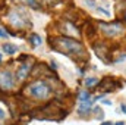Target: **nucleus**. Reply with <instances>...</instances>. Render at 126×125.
Here are the masks:
<instances>
[{"instance_id": "1", "label": "nucleus", "mask_w": 126, "mask_h": 125, "mask_svg": "<svg viewBox=\"0 0 126 125\" xmlns=\"http://www.w3.org/2000/svg\"><path fill=\"white\" fill-rule=\"evenodd\" d=\"M50 46L59 52L63 53H67V55H73V56H84L85 55V50H84V46L76 41V40H72V38H67V37H59V38H54L53 43H50Z\"/></svg>"}, {"instance_id": "2", "label": "nucleus", "mask_w": 126, "mask_h": 125, "mask_svg": "<svg viewBox=\"0 0 126 125\" xmlns=\"http://www.w3.org/2000/svg\"><path fill=\"white\" fill-rule=\"evenodd\" d=\"M51 93V88L47 85L46 81L43 80H38V81H34L32 84H30L27 87V94L31 96L34 99H38V100H44L47 99Z\"/></svg>"}, {"instance_id": "3", "label": "nucleus", "mask_w": 126, "mask_h": 125, "mask_svg": "<svg viewBox=\"0 0 126 125\" xmlns=\"http://www.w3.org/2000/svg\"><path fill=\"white\" fill-rule=\"evenodd\" d=\"M100 28L101 31L104 32L107 37H116L119 35L120 32L123 31V25L119 24V22H113V24H100Z\"/></svg>"}, {"instance_id": "4", "label": "nucleus", "mask_w": 126, "mask_h": 125, "mask_svg": "<svg viewBox=\"0 0 126 125\" xmlns=\"http://www.w3.org/2000/svg\"><path fill=\"white\" fill-rule=\"evenodd\" d=\"M13 83H15L13 75L9 71H4V72L0 74V85H1L3 90H10L13 87Z\"/></svg>"}, {"instance_id": "5", "label": "nucleus", "mask_w": 126, "mask_h": 125, "mask_svg": "<svg viewBox=\"0 0 126 125\" xmlns=\"http://www.w3.org/2000/svg\"><path fill=\"white\" fill-rule=\"evenodd\" d=\"M30 69H31V65H28V63H24V65H21V66L18 68V71H16V78H18L19 81H24V80L28 77V74H30Z\"/></svg>"}, {"instance_id": "6", "label": "nucleus", "mask_w": 126, "mask_h": 125, "mask_svg": "<svg viewBox=\"0 0 126 125\" xmlns=\"http://www.w3.org/2000/svg\"><path fill=\"white\" fill-rule=\"evenodd\" d=\"M91 104H93V102H90V100H85V102H81V106H79V109H78V112H79L81 115H84L85 112H88V110H90V107H91Z\"/></svg>"}, {"instance_id": "7", "label": "nucleus", "mask_w": 126, "mask_h": 125, "mask_svg": "<svg viewBox=\"0 0 126 125\" xmlns=\"http://www.w3.org/2000/svg\"><path fill=\"white\" fill-rule=\"evenodd\" d=\"M3 50H4V53H7V55H13V53H16L18 49H16V46L6 43V44H3Z\"/></svg>"}, {"instance_id": "8", "label": "nucleus", "mask_w": 126, "mask_h": 125, "mask_svg": "<svg viewBox=\"0 0 126 125\" xmlns=\"http://www.w3.org/2000/svg\"><path fill=\"white\" fill-rule=\"evenodd\" d=\"M30 40H31V44L34 46V47H37V46H40V44H41V37H40V35H37V34H31Z\"/></svg>"}, {"instance_id": "9", "label": "nucleus", "mask_w": 126, "mask_h": 125, "mask_svg": "<svg viewBox=\"0 0 126 125\" xmlns=\"http://www.w3.org/2000/svg\"><path fill=\"white\" fill-rule=\"evenodd\" d=\"M85 84H87V87H93L95 84H98V78H87Z\"/></svg>"}, {"instance_id": "10", "label": "nucleus", "mask_w": 126, "mask_h": 125, "mask_svg": "<svg viewBox=\"0 0 126 125\" xmlns=\"http://www.w3.org/2000/svg\"><path fill=\"white\" fill-rule=\"evenodd\" d=\"M25 3L30 4L31 7H34V9H40V7H38V3H37L35 0H25Z\"/></svg>"}, {"instance_id": "11", "label": "nucleus", "mask_w": 126, "mask_h": 125, "mask_svg": "<svg viewBox=\"0 0 126 125\" xmlns=\"http://www.w3.org/2000/svg\"><path fill=\"white\" fill-rule=\"evenodd\" d=\"M79 99H81V102L88 100V99H90V93H88V91H82V93H81V96H79Z\"/></svg>"}, {"instance_id": "12", "label": "nucleus", "mask_w": 126, "mask_h": 125, "mask_svg": "<svg viewBox=\"0 0 126 125\" xmlns=\"http://www.w3.org/2000/svg\"><path fill=\"white\" fill-rule=\"evenodd\" d=\"M1 119H4V112L0 109V121H1Z\"/></svg>"}, {"instance_id": "13", "label": "nucleus", "mask_w": 126, "mask_h": 125, "mask_svg": "<svg viewBox=\"0 0 126 125\" xmlns=\"http://www.w3.org/2000/svg\"><path fill=\"white\" fill-rule=\"evenodd\" d=\"M0 37H7V34L3 32V30H0Z\"/></svg>"}, {"instance_id": "14", "label": "nucleus", "mask_w": 126, "mask_h": 125, "mask_svg": "<svg viewBox=\"0 0 126 125\" xmlns=\"http://www.w3.org/2000/svg\"><path fill=\"white\" fill-rule=\"evenodd\" d=\"M122 110L126 113V104H122Z\"/></svg>"}, {"instance_id": "15", "label": "nucleus", "mask_w": 126, "mask_h": 125, "mask_svg": "<svg viewBox=\"0 0 126 125\" xmlns=\"http://www.w3.org/2000/svg\"><path fill=\"white\" fill-rule=\"evenodd\" d=\"M101 125H113V124H111V122H103Z\"/></svg>"}, {"instance_id": "16", "label": "nucleus", "mask_w": 126, "mask_h": 125, "mask_svg": "<svg viewBox=\"0 0 126 125\" xmlns=\"http://www.w3.org/2000/svg\"><path fill=\"white\" fill-rule=\"evenodd\" d=\"M116 125H125V124H123V122H117Z\"/></svg>"}, {"instance_id": "17", "label": "nucleus", "mask_w": 126, "mask_h": 125, "mask_svg": "<svg viewBox=\"0 0 126 125\" xmlns=\"http://www.w3.org/2000/svg\"><path fill=\"white\" fill-rule=\"evenodd\" d=\"M125 21H126V13H125Z\"/></svg>"}, {"instance_id": "18", "label": "nucleus", "mask_w": 126, "mask_h": 125, "mask_svg": "<svg viewBox=\"0 0 126 125\" xmlns=\"http://www.w3.org/2000/svg\"><path fill=\"white\" fill-rule=\"evenodd\" d=\"M0 61H1V55H0Z\"/></svg>"}]
</instances>
